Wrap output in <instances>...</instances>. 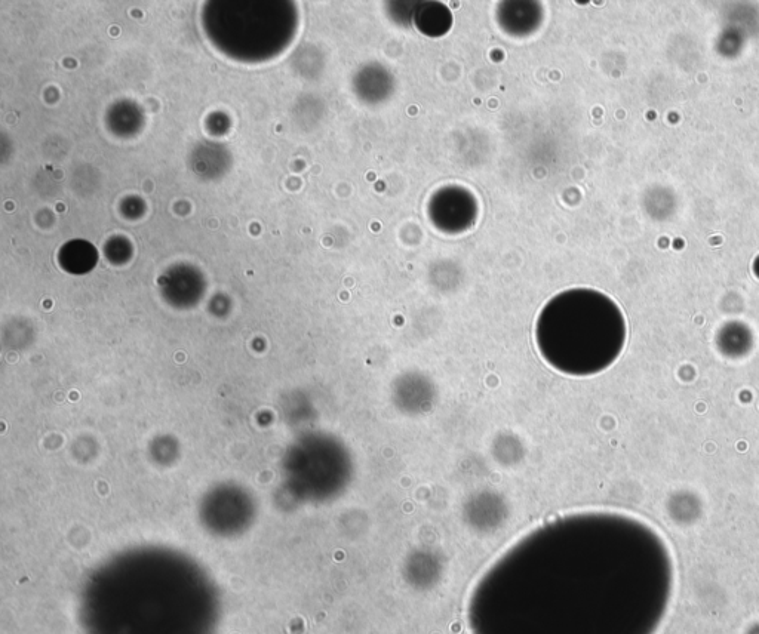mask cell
<instances>
[{
    "instance_id": "3",
    "label": "cell",
    "mask_w": 759,
    "mask_h": 634,
    "mask_svg": "<svg viewBox=\"0 0 759 634\" xmlns=\"http://www.w3.org/2000/svg\"><path fill=\"white\" fill-rule=\"evenodd\" d=\"M417 29L427 36H442L450 30L453 24V17L447 6L441 3H424L417 8L416 17H414Z\"/></svg>"
},
{
    "instance_id": "4",
    "label": "cell",
    "mask_w": 759,
    "mask_h": 634,
    "mask_svg": "<svg viewBox=\"0 0 759 634\" xmlns=\"http://www.w3.org/2000/svg\"><path fill=\"white\" fill-rule=\"evenodd\" d=\"M718 349L722 355L731 359L748 355L752 349L751 331L739 323H730L719 332Z\"/></svg>"
},
{
    "instance_id": "2",
    "label": "cell",
    "mask_w": 759,
    "mask_h": 634,
    "mask_svg": "<svg viewBox=\"0 0 759 634\" xmlns=\"http://www.w3.org/2000/svg\"><path fill=\"white\" fill-rule=\"evenodd\" d=\"M429 215L442 232L460 233L475 223L478 203L466 189L448 187L439 190L430 200Z\"/></svg>"
},
{
    "instance_id": "1",
    "label": "cell",
    "mask_w": 759,
    "mask_h": 634,
    "mask_svg": "<svg viewBox=\"0 0 759 634\" xmlns=\"http://www.w3.org/2000/svg\"><path fill=\"white\" fill-rule=\"evenodd\" d=\"M626 320L616 301L595 289H568L543 307L536 341L543 359L568 375L598 374L619 359Z\"/></svg>"
},
{
    "instance_id": "6",
    "label": "cell",
    "mask_w": 759,
    "mask_h": 634,
    "mask_svg": "<svg viewBox=\"0 0 759 634\" xmlns=\"http://www.w3.org/2000/svg\"><path fill=\"white\" fill-rule=\"evenodd\" d=\"M669 515L676 523L690 525L702 515V503L690 492H678L672 495L668 503Z\"/></svg>"
},
{
    "instance_id": "5",
    "label": "cell",
    "mask_w": 759,
    "mask_h": 634,
    "mask_svg": "<svg viewBox=\"0 0 759 634\" xmlns=\"http://www.w3.org/2000/svg\"><path fill=\"white\" fill-rule=\"evenodd\" d=\"M516 17H518V24L513 30V35L530 33L542 21L539 5L534 6V3H506L503 8H500L499 18Z\"/></svg>"
},
{
    "instance_id": "7",
    "label": "cell",
    "mask_w": 759,
    "mask_h": 634,
    "mask_svg": "<svg viewBox=\"0 0 759 634\" xmlns=\"http://www.w3.org/2000/svg\"><path fill=\"white\" fill-rule=\"evenodd\" d=\"M748 634H759V624L752 626L751 629H749Z\"/></svg>"
}]
</instances>
